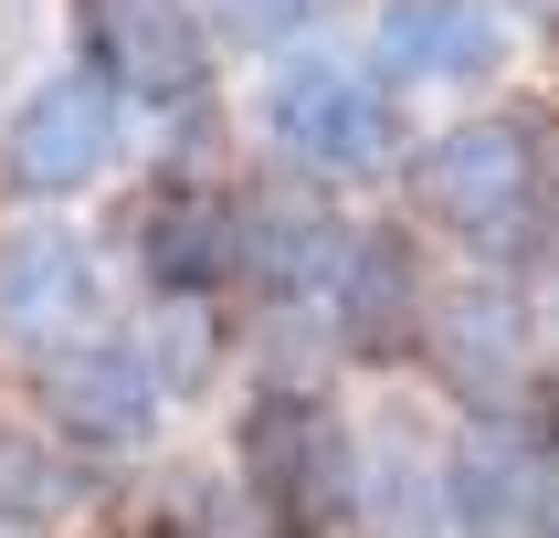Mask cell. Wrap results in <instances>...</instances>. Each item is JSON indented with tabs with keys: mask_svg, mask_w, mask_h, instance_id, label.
<instances>
[{
	"mask_svg": "<svg viewBox=\"0 0 559 538\" xmlns=\"http://www.w3.org/2000/svg\"><path fill=\"white\" fill-rule=\"evenodd\" d=\"M402 190H412V212L443 222V232L507 243L538 212V190H549V148H538L528 117H465V127H443V138H423L402 158Z\"/></svg>",
	"mask_w": 559,
	"mask_h": 538,
	"instance_id": "cell-3",
	"label": "cell"
},
{
	"mask_svg": "<svg viewBox=\"0 0 559 538\" xmlns=\"http://www.w3.org/2000/svg\"><path fill=\"white\" fill-rule=\"evenodd\" d=\"M538 327H549V348H559V285H549V316H538Z\"/></svg>",
	"mask_w": 559,
	"mask_h": 538,
	"instance_id": "cell-16",
	"label": "cell"
},
{
	"mask_svg": "<svg viewBox=\"0 0 559 538\" xmlns=\"http://www.w3.org/2000/svg\"><path fill=\"white\" fill-rule=\"evenodd\" d=\"M32 402H43V433L85 443V454H138L169 422V380L148 370V348H127V338H74V348L43 359Z\"/></svg>",
	"mask_w": 559,
	"mask_h": 538,
	"instance_id": "cell-7",
	"label": "cell"
},
{
	"mask_svg": "<svg viewBox=\"0 0 559 538\" xmlns=\"http://www.w3.org/2000/svg\"><path fill=\"white\" fill-rule=\"evenodd\" d=\"M307 11H317V0H212V22L233 32V43H285Z\"/></svg>",
	"mask_w": 559,
	"mask_h": 538,
	"instance_id": "cell-15",
	"label": "cell"
},
{
	"mask_svg": "<svg viewBox=\"0 0 559 538\" xmlns=\"http://www.w3.org/2000/svg\"><path fill=\"white\" fill-rule=\"evenodd\" d=\"M443 517L465 538H528L549 517V454H538L518 422H475L454 454H443Z\"/></svg>",
	"mask_w": 559,
	"mask_h": 538,
	"instance_id": "cell-10",
	"label": "cell"
},
{
	"mask_svg": "<svg viewBox=\"0 0 559 538\" xmlns=\"http://www.w3.org/2000/svg\"><path fill=\"white\" fill-rule=\"evenodd\" d=\"M127 148V106L95 74H43V85L11 95V117H0V190H22V201H74L117 169Z\"/></svg>",
	"mask_w": 559,
	"mask_h": 538,
	"instance_id": "cell-4",
	"label": "cell"
},
{
	"mask_svg": "<svg viewBox=\"0 0 559 538\" xmlns=\"http://www.w3.org/2000/svg\"><path fill=\"white\" fill-rule=\"evenodd\" d=\"M106 307V264H95L85 232H63V222H32L0 243V327H22V338H63Z\"/></svg>",
	"mask_w": 559,
	"mask_h": 538,
	"instance_id": "cell-12",
	"label": "cell"
},
{
	"mask_svg": "<svg viewBox=\"0 0 559 538\" xmlns=\"http://www.w3.org/2000/svg\"><path fill=\"white\" fill-rule=\"evenodd\" d=\"M74 43L117 106H190L212 85V11L201 0H74Z\"/></svg>",
	"mask_w": 559,
	"mask_h": 538,
	"instance_id": "cell-5",
	"label": "cell"
},
{
	"mask_svg": "<svg viewBox=\"0 0 559 538\" xmlns=\"http://www.w3.org/2000/svg\"><path fill=\"white\" fill-rule=\"evenodd\" d=\"M380 63L391 85H486L507 63V11L497 0H380Z\"/></svg>",
	"mask_w": 559,
	"mask_h": 538,
	"instance_id": "cell-11",
	"label": "cell"
},
{
	"mask_svg": "<svg viewBox=\"0 0 559 538\" xmlns=\"http://www.w3.org/2000/svg\"><path fill=\"white\" fill-rule=\"evenodd\" d=\"M423 359L443 370L454 402H475L486 422H518V402L538 391V359H549V327H538L507 285H454V296H433Z\"/></svg>",
	"mask_w": 559,
	"mask_h": 538,
	"instance_id": "cell-6",
	"label": "cell"
},
{
	"mask_svg": "<svg viewBox=\"0 0 559 538\" xmlns=\"http://www.w3.org/2000/svg\"><path fill=\"white\" fill-rule=\"evenodd\" d=\"M74 506V465H63L43 433H0V517L11 528H43Z\"/></svg>",
	"mask_w": 559,
	"mask_h": 538,
	"instance_id": "cell-14",
	"label": "cell"
},
{
	"mask_svg": "<svg viewBox=\"0 0 559 538\" xmlns=\"http://www.w3.org/2000/svg\"><path fill=\"white\" fill-rule=\"evenodd\" d=\"M138 264H148L158 296H201V285L243 275V201L222 180H190V169H169V180H148V201H138Z\"/></svg>",
	"mask_w": 559,
	"mask_h": 538,
	"instance_id": "cell-8",
	"label": "cell"
},
{
	"mask_svg": "<svg viewBox=\"0 0 559 538\" xmlns=\"http://www.w3.org/2000/svg\"><path fill=\"white\" fill-rule=\"evenodd\" d=\"M348 243H359V232H338V222L317 212V201H296V190H264V201H243V275L264 285V296L338 285Z\"/></svg>",
	"mask_w": 559,
	"mask_h": 538,
	"instance_id": "cell-13",
	"label": "cell"
},
{
	"mask_svg": "<svg viewBox=\"0 0 559 538\" xmlns=\"http://www.w3.org/2000/svg\"><path fill=\"white\" fill-rule=\"evenodd\" d=\"M264 138H275L296 169L317 180H370L402 148V106H391V74L359 53H285L264 74Z\"/></svg>",
	"mask_w": 559,
	"mask_h": 538,
	"instance_id": "cell-2",
	"label": "cell"
},
{
	"mask_svg": "<svg viewBox=\"0 0 559 538\" xmlns=\"http://www.w3.org/2000/svg\"><path fill=\"white\" fill-rule=\"evenodd\" d=\"M328 307H338V338L359 348V359L423 348V327H433V275H423L412 232H359L348 264H338V285H328Z\"/></svg>",
	"mask_w": 559,
	"mask_h": 538,
	"instance_id": "cell-9",
	"label": "cell"
},
{
	"mask_svg": "<svg viewBox=\"0 0 559 538\" xmlns=\"http://www.w3.org/2000/svg\"><path fill=\"white\" fill-rule=\"evenodd\" d=\"M233 475H243V497L264 506L275 538H328L359 506V433L338 422L328 391L275 380L233 411Z\"/></svg>",
	"mask_w": 559,
	"mask_h": 538,
	"instance_id": "cell-1",
	"label": "cell"
}]
</instances>
